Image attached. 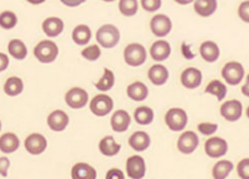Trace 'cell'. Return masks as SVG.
<instances>
[{"label":"cell","mask_w":249,"mask_h":179,"mask_svg":"<svg viewBox=\"0 0 249 179\" xmlns=\"http://www.w3.org/2000/svg\"><path fill=\"white\" fill-rule=\"evenodd\" d=\"M95 37L99 46L105 49H111L119 44L121 33L114 24H104L97 30Z\"/></svg>","instance_id":"obj_1"},{"label":"cell","mask_w":249,"mask_h":179,"mask_svg":"<svg viewBox=\"0 0 249 179\" xmlns=\"http://www.w3.org/2000/svg\"><path fill=\"white\" fill-rule=\"evenodd\" d=\"M164 122L170 131L181 132L188 125L189 116L183 108L171 107L165 113Z\"/></svg>","instance_id":"obj_2"},{"label":"cell","mask_w":249,"mask_h":179,"mask_svg":"<svg viewBox=\"0 0 249 179\" xmlns=\"http://www.w3.org/2000/svg\"><path fill=\"white\" fill-rule=\"evenodd\" d=\"M222 78L231 86L239 85L245 76V69L241 63L237 61H230L226 63L221 70Z\"/></svg>","instance_id":"obj_3"},{"label":"cell","mask_w":249,"mask_h":179,"mask_svg":"<svg viewBox=\"0 0 249 179\" xmlns=\"http://www.w3.org/2000/svg\"><path fill=\"white\" fill-rule=\"evenodd\" d=\"M34 55L36 60L43 64L53 63L59 55V48L55 42L44 40L36 44L34 49Z\"/></svg>","instance_id":"obj_4"},{"label":"cell","mask_w":249,"mask_h":179,"mask_svg":"<svg viewBox=\"0 0 249 179\" xmlns=\"http://www.w3.org/2000/svg\"><path fill=\"white\" fill-rule=\"evenodd\" d=\"M124 60L130 67L142 66L147 60L145 47L138 43L129 44L124 50Z\"/></svg>","instance_id":"obj_5"},{"label":"cell","mask_w":249,"mask_h":179,"mask_svg":"<svg viewBox=\"0 0 249 179\" xmlns=\"http://www.w3.org/2000/svg\"><path fill=\"white\" fill-rule=\"evenodd\" d=\"M114 100L109 95L101 93L95 95L89 104L90 111L95 117L103 118L107 116L114 108Z\"/></svg>","instance_id":"obj_6"},{"label":"cell","mask_w":249,"mask_h":179,"mask_svg":"<svg viewBox=\"0 0 249 179\" xmlns=\"http://www.w3.org/2000/svg\"><path fill=\"white\" fill-rule=\"evenodd\" d=\"M243 106L238 99H229L224 101L220 107L221 117L230 123H235L241 119Z\"/></svg>","instance_id":"obj_7"},{"label":"cell","mask_w":249,"mask_h":179,"mask_svg":"<svg viewBox=\"0 0 249 179\" xmlns=\"http://www.w3.org/2000/svg\"><path fill=\"white\" fill-rule=\"evenodd\" d=\"M89 96L85 89L81 87H73L66 92V105L73 109H80L89 104Z\"/></svg>","instance_id":"obj_8"},{"label":"cell","mask_w":249,"mask_h":179,"mask_svg":"<svg viewBox=\"0 0 249 179\" xmlns=\"http://www.w3.org/2000/svg\"><path fill=\"white\" fill-rule=\"evenodd\" d=\"M205 152L210 158H221L227 154L228 143L221 137H211L205 143Z\"/></svg>","instance_id":"obj_9"},{"label":"cell","mask_w":249,"mask_h":179,"mask_svg":"<svg viewBox=\"0 0 249 179\" xmlns=\"http://www.w3.org/2000/svg\"><path fill=\"white\" fill-rule=\"evenodd\" d=\"M198 145H200V139L197 134L193 131L183 132L178 140V149L184 155L192 154L197 149Z\"/></svg>","instance_id":"obj_10"},{"label":"cell","mask_w":249,"mask_h":179,"mask_svg":"<svg viewBox=\"0 0 249 179\" xmlns=\"http://www.w3.org/2000/svg\"><path fill=\"white\" fill-rule=\"evenodd\" d=\"M150 30L155 36L164 37L172 30V21L166 15H156L150 20Z\"/></svg>","instance_id":"obj_11"},{"label":"cell","mask_w":249,"mask_h":179,"mask_svg":"<svg viewBox=\"0 0 249 179\" xmlns=\"http://www.w3.org/2000/svg\"><path fill=\"white\" fill-rule=\"evenodd\" d=\"M203 81V73L196 67L185 68L180 74V83L186 89H196Z\"/></svg>","instance_id":"obj_12"},{"label":"cell","mask_w":249,"mask_h":179,"mask_svg":"<svg viewBox=\"0 0 249 179\" xmlns=\"http://www.w3.org/2000/svg\"><path fill=\"white\" fill-rule=\"evenodd\" d=\"M48 142L45 136L39 133H33L24 141V148L32 155H41L47 149Z\"/></svg>","instance_id":"obj_13"},{"label":"cell","mask_w":249,"mask_h":179,"mask_svg":"<svg viewBox=\"0 0 249 179\" xmlns=\"http://www.w3.org/2000/svg\"><path fill=\"white\" fill-rule=\"evenodd\" d=\"M127 174L131 179H143L146 174L145 159L139 155H134L127 159Z\"/></svg>","instance_id":"obj_14"},{"label":"cell","mask_w":249,"mask_h":179,"mask_svg":"<svg viewBox=\"0 0 249 179\" xmlns=\"http://www.w3.org/2000/svg\"><path fill=\"white\" fill-rule=\"evenodd\" d=\"M47 124L54 132H63L69 125L68 114L62 109H56L49 114Z\"/></svg>","instance_id":"obj_15"},{"label":"cell","mask_w":249,"mask_h":179,"mask_svg":"<svg viewBox=\"0 0 249 179\" xmlns=\"http://www.w3.org/2000/svg\"><path fill=\"white\" fill-rule=\"evenodd\" d=\"M131 122V117L127 110L118 109L110 118V126L117 133H124L129 129Z\"/></svg>","instance_id":"obj_16"},{"label":"cell","mask_w":249,"mask_h":179,"mask_svg":"<svg viewBox=\"0 0 249 179\" xmlns=\"http://www.w3.org/2000/svg\"><path fill=\"white\" fill-rule=\"evenodd\" d=\"M147 75L148 79L155 86H162L169 79L168 69L160 63L154 64L153 66L149 68Z\"/></svg>","instance_id":"obj_17"},{"label":"cell","mask_w":249,"mask_h":179,"mask_svg":"<svg viewBox=\"0 0 249 179\" xmlns=\"http://www.w3.org/2000/svg\"><path fill=\"white\" fill-rule=\"evenodd\" d=\"M171 55V46L167 41L159 40L152 44L150 48V56L151 58L160 63L167 60Z\"/></svg>","instance_id":"obj_18"},{"label":"cell","mask_w":249,"mask_h":179,"mask_svg":"<svg viewBox=\"0 0 249 179\" xmlns=\"http://www.w3.org/2000/svg\"><path fill=\"white\" fill-rule=\"evenodd\" d=\"M42 29L49 37H56L64 31V21L56 17L48 18L43 21Z\"/></svg>","instance_id":"obj_19"},{"label":"cell","mask_w":249,"mask_h":179,"mask_svg":"<svg viewBox=\"0 0 249 179\" xmlns=\"http://www.w3.org/2000/svg\"><path fill=\"white\" fill-rule=\"evenodd\" d=\"M150 144L151 138L148 133L144 131H137L133 133L129 138L130 147L137 152H143L147 150Z\"/></svg>","instance_id":"obj_20"},{"label":"cell","mask_w":249,"mask_h":179,"mask_svg":"<svg viewBox=\"0 0 249 179\" xmlns=\"http://www.w3.org/2000/svg\"><path fill=\"white\" fill-rule=\"evenodd\" d=\"M96 170L87 163H76L71 169L72 179H96Z\"/></svg>","instance_id":"obj_21"},{"label":"cell","mask_w":249,"mask_h":179,"mask_svg":"<svg viewBox=\"0 0 249 179\" xmlns=\"http://www.w3.org/2000/svg\"><path fill=\"white\" fill-rule=\"evenodd\" d=\"M220 48L213 41H206L200 46V55L204 61L208 63H214L220 57Z\"/></svg>","instance_id":"obj_22"},{"label":"cell","mask_w":249,"mask_h":179,"mask_svg":"<svg viewBox=\"0 0 249 179\" xmlns=\"http://www.w3.org/2000/svg\"><path fill=\"white\" fill-rule=\"evenodd\" d=\"M218 8L217 0H195L194 9L197 16L209 18L213 16Z\"/></svg>","instance_id":"obj_23"},{"label":"cell","mask_w":249,"mask_h":179,"mask_svg":"<svg viewBox=\"0 0 249 179\" xmlns=\"http://www.w3.org/2000/svg\"><path fill=\"white\" fill-rule=\"evenodd\" d=\"M121 148L122 146L116 142L113 136H106L101 140V142L98 144L99 152L107 157L116 156L117 154H119Z\"/></svg>","instance_id":"obj_24"},{"label":"cell","mask_w":249,"mask_h":179,"mask_svg":"<svg viewBox=\"0 0 249 179\" xmlns=\"http://www.w3.org/2000/svg\"><path fill=\"white\" fill-rule=\"evenodd\" d=\"M127 95L134 101H144L149 95V89L141 81H135L128 85Z\"/></svg>","instance_id":"obj_25"},{"label":"cell","mask_w":249,"mask_h":179,"mask_svg":"<svg viewBox=\"0 0 249 179\" xmlns=\"http://www.w3.org/2000/svg\"><path fill=\"white\" fill-rule=\"evenodd\" d=\"M19 139L14 133H5L0 137V151L4 154H11L19 147Z\"/></svg>","instance_id":"obj_26"},{"label":"cell","mask_w":249,"mask_h":179,"mask_svg":"<svg viewBox=\"0 0 249 179\" xmlns=\"http://www.w3.org/2000/svg\"><path fill=\"white\" fill-rule=\"evenodd\" d=\"M92 36V32L89 25L79 24L74 28L72 32V40L78 46H85L89 43Z\"/></svg>","instance_id":"obj_27"},{"label":"cell","mask_w":249,"mask_h":179,"mask_svg":"<svg viewBox=\"0 0 249 179\" xmlns=\"http://www.w3.org/2000/svg\"><path fill=\"white\" fill-rule=\"evenodd\" d=\"M205 93L213 95L217 98L218 101H223L224 98L227 96L228 88L227 85L219 79H213L209 82L206 86Z\"/></svg>","instance_id":"obj_28"},{"label":"cell","mask_w":249,"mask_h":179,"mask_svg":"<svg viewBox=\"0 0 249 179\" xmlns=\"http://www.w3.org/2000/svg\"><path fill=\"white\" fill-rule=\"evenodd\" d=\"M7 50L9 55L16 60H24L28 56V48L21 40L14 39L7 45Z\"/></svg>","instance_id":"obj_29"},{"label":"cell","mask_w":249,"mask_h":179,"mask_svg":"<svg viewBox=\"0 0 249 179\" xmlns=\"http://www.w3.org/2000/svg\"><path fill=\"white\" fill-rule=\"evenodd\" d=\"M154 110L147 106L138 107L134 111V119L136 123L141 125H148L154 121Z\"/></svg>","instance_id":"obj_30"},{"label":"cell","mask_w":249,"mask_h":179,"mask_svg":"<svg viewBox=\"0 0 249 179\" xmlns=\"http://www.w3.org/2000/svg\"><path fill=\"white\" fill-rule=\"evenodd\" d=\"M23 87L24 84L21 78L18 77V76H11L5 81L3 85V90L6 95L14 97L19 95L23 91Z\"/></svg>","instance_id":"obj_31"},{"label":"cell","mask_w":249,"mask_h":179,"mask_svg":"<svg viewBox=\"0 0 249 179\" xmlns=\"http://www.w3.org/2000/svg\"><path fill=\"white\" fill-rule=\"evenodd\" d=\"M115 82H116V77H115L114 72L108 68H105L103 76L98 79V81L94 84V86L98 91L107 92L115 86Z\"/></svg>","instance_id":"obj_32"},{"label":"cell","mask_w":249,"mask_h":179,"mask_svg":"<svg viewBox=\"0 0 249 179\" xmlns=\"http://www.w3.org/2000/svg\"><path fill=\"white\" fill-rule=\"evenodd\" d=\"M233 168L234 165L230 160H220L212 169V175L214 179H227Z\"/></svg>","instance_id":"obj_33"},{"label":"cell","mask_w":249,"mask_h":179,"mask_svg":"<svg viewBox=\"0 0 249 179\" xmlns=\"http://www.w3.org/2000/svg\"><path fill=\"white\" fill-rule=\"evenodd\" d=\"M119 9L124 17H134L139 9L138 0H120Z\"/></svg>","instance_id":"obj_34"},{"label":"cell","mask_w":249,"mask_h":179,"mask_svg":"<svg viewBox=\"0 0 249 179\" xmlns=\"http://www.w3.org/2000/svg\"><path fill=\"white\" fill-rule=\"evenodd\" d=\"M18 17L14 11L4 10L0 14V27L4 30H12L17 27Z\"/></svg>","instance_id":"obj_35"},{"label":"cell","mask_w":249,"mask_h":179,"mask_svg":"<svg viewBox=\"0 0 249 179\" xmlns=\"http://www.w3.org/2000/svg\"><path fill=\"white\" fill-rule=\"evenodd\" d=\"M81 56L87 61H90V62L97 61L102 56L101 47L95 44L86 47L81 51Z\"/></svg>","instance_id":"obj_36"},{"label":"cell","mask_w":249,"mask_h":179,"mask_svg":"<svg viewBox=\"0 0 249 179\" xmlns=\"http://www.w3.org/2000/svg\"><path fill=\"white\" fill-rule=\"evenodd\" d=\"M197 130L204 136H212L214 135L218 130V125L213 123H201L197 125Z\"/></svg>","instance_id":"obj_37"},{"label":"cell","mask_w":249,"mask_h":179,"mask_svg":"<svg viewBox=\"0 0 249 179\" xmlns=\"http://www.w3.org/2000/svg\"><path fill=\"white\" fill-rule=\"evenodd\" d=\"M236 171L240 179H249V158L240 160L236 167Z\"/></svg>","instance_id":"obj_38"},{"label":"cell","mask_w":249,"mask_h":179,"mask_svg":"<svg viewBox=\"0 0 249 179\" xmlns=\"http://www.w3.org/2000/svg\"><path fill=\"white\" fill-rule=\"evenodd\" d=\"M141 5L144 10L148 12H154L162 5V0H141Z\"/></svg>","instance_id":"obj_39"},{"label":"cell","mask_w":249,"mask_h":179,"mask_svg":"<svg viewBox=\"0 0 249 179\" xmlns=\"http://www.w3.org/2000/svg\"><path fill=\"white\" fill-rule=\"evenodd\" d=\"M238 17L244 22L249 23V0L240 3L238 7Z\"/></svg>","instance_id":"obj_40"},{"label":"cell","mask_w":249,"mask_h":179,"mask_svg":"<svg viewBox=\"0 0 249 179\" xmlns=\"http://www.w3.org/2000/svg\"><path fill=\"white\" fill-rule=\"evenodd\" d=\"M10 166V160L7 157H0V175L6 177Z\"/></svg>","instance_id":"obj_41"},{"label":"cell","mask_w":249,"mask_h":179,"mask_svg":"<svg viewBox=\"0 0 249 179\" xmlns=\"http://www.w3.org/2000/svg\"><path fill=\"white\" fill-rule=\"evenodd\" d=\"M106 179H124V174L119 168H111L107 172Z\"/></svg>","instance_id":"obj_42"},{"label":"cell","mask_w":249,"mask_h":179,"mask_svg":"<svg viewBox=\"0 0 249 179\" xmlns=\"http://www.w3.org/2000/svg\"><path fill=\"white\" fill-rule=\"evenodd\" d=\"M9 66V58L5 53H0V72L5 71Z\"/></svg>","instance_id":"obj_43"},{"label":"cell","mask_w":249,"mask_h":179,"mask_svg":"<svg viewBox=\"0 0 249 179\" xmlns=\"http://www.w3.org/2000/svg\"><path fill=\"white\" fill-rule=\"evenodd\" d=\"M60 1L68 7H77L83 4L86 0H60Z\"/></svg>","instance_id":"obj_44"},{"label":"cell","mask_w":249,"mask_h":179,"mask_svg":"<svg viewBox=\"0 0 249 179\" xmlns=\"http://www.w3.org/2000/svg\"><path fill=\"white\" fill-rule=\"evenodd\" d=\"M241 93H242L244 96L249 97V74L246 76L245 82H244V84H243L242 87H241Z\"/></svg>","instance_id":"obj_45"},{"label":"cell","mask_w":249,"mask_h":179,"mask_svg":"<svg viewBox=\"0 0 249 179\" xmlns=\"http://www.w3.org/2000/svg\"><path fill=\"white\" fill-rule=\"evenodd\" d=\"M174 1L180 5H188V4H191L192 2H194L195 0H174Z\"/></svg>","instance_id":"obj_46"},{"label":"cell","mask_w":249,"mask_h":179,"mask_svg":"<svg viewBox=\"0 0 249 179\" xmlns=\"http://www.w3.org/2000/svg\"><path fill=\"white\" fill-rule=\"evenodd\" d=\"M27 1L30 3V4H33V5H39V4H42L44 3L46 0H27Z\"/></svg>","instance_id":"obj_47"},{"label":"cell","mask_w":249,"mask_h":179,"mask_svg":"<svg viewBox=\"0 0 249 179\" xmlns=\"http://www.w3.org/2000/svg\"><path fill=\"white\" fill-rule=\"evenodd\" d=\"M246 117L249 119V106H248V107L246 108Z\"/></svg>","instance_id":"obj_48"},{"label":"cell","mask_w":249,"mask_h":179,"mask_svg":"<svg viewBox=\"0 0 249 179\" xmlns=\"http://www.w3.org/2000/svg\"><path fill=\"white\" fill-rule=\"evenodd\" d=\"M103 1H106V2H113V1H116V0H103Z\"/></svg>","instance_id":"obj_49"},{"label":"cell","mask_w":249,"mask_h":179,"mask_svg":"<svg viewBox=\"0 0 249 179\" xmlns=\"http://www.w3.org/2000/svg\"><path fill=\"white\" fill-rule=\"evenodd\" d=\"M1 127H2V124H1V121H0V131H1Z\"/></svg>","instance_id":"obj_50"}]
</instances>
